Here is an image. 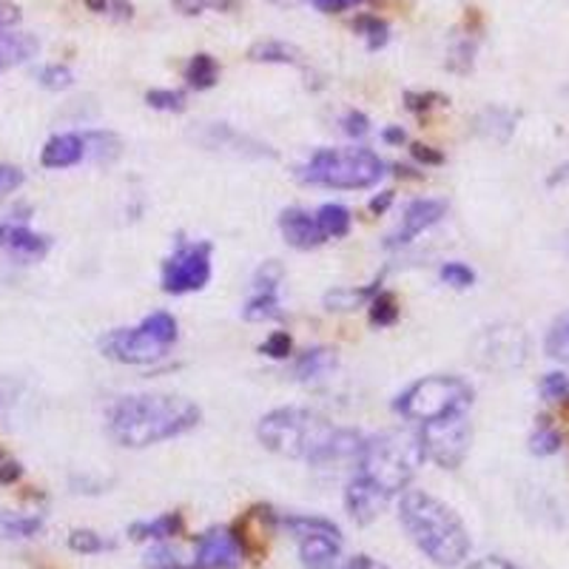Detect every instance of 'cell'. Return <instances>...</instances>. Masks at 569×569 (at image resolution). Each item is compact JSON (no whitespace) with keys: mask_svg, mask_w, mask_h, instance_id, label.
Listing matches in <instances>:
<instances>
[{"mask_svg":"<svg viewBox=\"0 0 569 569\" xmlns=\"http://www.w3.org/2000/svg\"><path fill=\"white\" fill-rule=\"evenodd\" d=\"M342 569H388V567H385V563H379V561H373L370 556H353L348 563H345Z\"/></svg>","mask_w":569,"mask_h":569,"instance_id":"cell-51","label":"cell"},{"mask_svg":"<svg viewBox=\"0 0 569 569\" xmlns=\"http://www.w3.org/2000/svg\"><path fill=\"white\" fill-rule=\"evenodd\" d=\"M40 49L38 40L32 34H3L0 32V71L9 69V66L27 63L29 58H34Z\"/></svg>","mask_w":569,"mask_h":569,"instance_id":"cell-23","label":"cell"},{"mask_svg":"<svg viewBox=\"0 0 569 569\" xmlns=\"http://www.w3.org/2000/svg\"><path fill=\"white\" fill-rule=\"evenodd\" d=\"M419 436L425 441L427 459H433L445 470H456L465 461L467 450H470V421H467V413L421 425Z\"/></svg>","mask_w":569,"mask_h":569,"instance_id":"cell-9","label":"cell"},{"mask_svg":"<svg viewBox=\"0 0 569 569\" xmlns=\"http://www.w3.org/2000/svg\"><path fill=\"white\" fill-rule=\"evenodd\" d=\"M38 80H40V86H43V89L63 91V89H69L71 83H74V74H71L69 66L52 63V66H46V69H40Z\"/></svg>","mask_w":569,"mask_h":569,"instance_id":"cell-37","label":"cell"},{"mask_svg":"<svg viewBox=\"0 0 569 569\" xmlns=\"http://www.w3.org/2000/svg\"><path fill=\"white\" fill-rule=\"evenodd\" d=\"M447 98L445 94H439V91H408L405 94V106H408L410 111H416V114H421V111H430L433 106H445Z\"/></svg>","mask_w":569,"mask_h":569,"instance_id":"cell-40","label":"cell"},{"mask_svg":"<svg viewBox=\"0 0 569 569\" xmlns=\"http://www.w3.org/2000/svg\"><path fill=\"white\" fill-rule=\"evenodd\" d=\"M217 80H220V63H217L211 54L200 52V54H194V58L188 60L186 83L191 86V89L206 91V89H211V86H217Z\"/></svg>","mask_w":569,"mask_h":569,"instance_id":"cell-25","label":"cell"},{"mask_svg":"<svg viewBox=\"0 0 569 569\" xmlns=\"http://www.w3.org/2000/svg\"><path fill=\"white\" fill-rule=\"evenodd\" d=\"M538 390H541L543 399L550 401L569 399V373H547L541 379V385H538Z\"/></svg>","mask_w":569,"mask_h":569,"instance_id":"cell-38","label":"cell"},{"mask_svg":"<svg viewBox=\"0 0 569 569\" xmlns=\"http://www.w3.org/2000/svg\"><path fill=\"white\" fill-rule=\"evenodd\" d=\"M242 317H246V322H273V319L282 317V311H279L277 291L253 293V297L248 299L246 308H242Z\"/></svg>","mask_w":569,"mask_h":569,"instance_id":"cell-27","label":"cell"},{"mask_svg":"<svg viewBox=\"0 0 569 569\" xmlns=\"http://www.w3.org/2000/svg\"><path fill=\"white\" fill-rule=\"evenodd\" d=\"M561 447H563L561 430L552 425V419L541 416L536 425V430H532V436H530V453L532 456H556Z\"/></svg>","mask_w":569,"mask_h":569,"instance_id":"cell-26","label":"cell"},{"mask_svg":"<svg viewBox=\"0 0 569 569\" xmlns=\"http://www.w3.org/2000/svg\"><path fill=\"white\" fill-rule=\"evenodd\" d=\"M410 154H413V160L425 162V166H441L445 162V154L436 149H430V146H421V142H416L413 149H410Z\"/></svg>","mask_w":569,"mask_h":569,"instance_id":"cell-47","label":"cell"},{"mask_svg":"<svg viewBox=\"0 0 569 569\" xmlns=\"http://www.w3.org/2000/svg\"><path fill=\"white\" fill-rule=\"evenodd\" d=\"M527 353H530V339L525 328L510 322L490 325L472 339V359L485 370H498V373L516 370L527 362Z\"/></svg>","mask_w":569,"mask_h":569,"instance_id":"cell-7","label":"cell"},{"mask_svg":"<svg viewBox=\"0 0 569 569\" xmlns=\"http://www.w3.org/2000/svg\"><path fill=\"white\" fill-rule=\"evenodd\" d=\"M465 569H518L516 563L505 561V558H498V556H490V558H481V561H472L470 567Z\"/></svg>","mask_w":569,"mask_h":569,"instance_id":"cell-50","label":"cell"},{"mask_svg":"<svg viewBox=\"0 0 569 569\" xmlns=\"http://www.w3.org/2000/svg\"><path fill=\"white\" fill-rule=\"evenodd\" d=\"M171 3H174L177 12L188 14V18L202 12H231V9L240 7V0H171Z\"/></svg>","mask_w":569,"mask_h":569,"instance_id":"cell-33","label":"cell"},{"mask_svg":"<svg viewBox=\"0 0 569 569\" xmlns=\"http://www.w3.org/2000/svg\"><path fill=\"white\" fill-rule=\"evenodd\" d=\"M86 7H89L91 12H109L111 0H86Z\"/></svg>","mask_w":569,"mask_h":569,"instance_id":"cell-54","label":"cell"},{"mask_svg":"<svg viewBox=\"0 0 569 569\" xmlns=\"http://www.w3.org/2000/svg\"><path fill=\"white\" fill-rule=\"evenodd\" d=\"M567 328H569V322H567Z\"/></svg>","mask_w":569,"mask_h":569,"instance_id":"cell-56","label":"cell"},{"mask_svg":"<svg viewBox=\"0 0 569 569\" xmlns=\"http://www.w3.org/2000/svg\"><path fill=\"white\" fill-rule=\"evenodd\" d=\"M385 142H390V146H401V142L408 140V134H405V129L401 126H390V129H385Z\"/></svg>","mask_w":569,"mask_h":569,"instance_id":"cell-52","label":"cell"},{"mask_svg":"<svg viewBox=\"0 0 569 569\" xmlns=\"http://www.w3.org/2000/svg\"><path fill=\"white\" fill-rule=\"evenodd\" d=\"M342 129H345V134L356 137V140H359V137H365L370 131V120L362 114V111L353 109V111H348V114L342 117Z\"/></svg>","mask_w":569,"mask_h":569,"instance_id":"cell-45","label":"cell"},{"mask_svg":"<svg viewBox=\"0 0 569 569\" xmlns=\"http://www.w3.org/2000/svg\"><path fill=\"white\" fill-rule=\"evenodd\" d=\"M390 202H393V191H385L382 197H376V200H370V211H373V213H385L390 208Z\"/></svg>","mask_w":569,"mask_h":569,"instance_id":"cell-53","label":"cell"},{"mask_svg":"<svg viewBox=\"0 0 569 569\" xmlns=\"http://www.w3.org/2000/svg\"><path fill=\"white\" fill-rule=\"evenodd\" d=\"M279 231H282L284 242L297 251H311V248H319L322 242H328L322 237L317 226V217H311L302 208H288V211L279 213Z\"/></svg>","mask_w":569,"mask_h":569,"instance_id":"cell-14","label":"cell"},{"mask_svg":"<svg viewBox=\"0 0 569 569\" xmlns=\"http://www.w3.org/2000/svg\"><path fill=\"white\" fill-rule=\"evenodd\" d=\"M313 217H317V226L325 240H342V237L350 233V226H353V217H350L348 208L337 206V202L322 206Z\"/></svg>","mask_w":569,"mask_h":569,"instance_id":"cell-24","label":"cell"},{"mask_svg":"<svg viewBox=\"0 0 569 569\" xmlns=\"http://www.w3.org/2000/svg\"><path fill=\"white\" fill-rule=\"evenodd\" d=\"M242 561H246V552H242L233 530L213 527L197 541L194 569H240Z\"/></svg>","mask_w":569,"mask_h":569,"instance_id":"cell-11","label":"cell"},{"mask_svg":"<svg viewBox=\"0 0 569 569\" xmlns=\"http://www.w3.org/2000/svg\"><path fill=\"white\" fill-rule=\"evenodd\" d=\"M20 476H23V467H20L18 461L0 456V485H14Z\"/></svg>","mask_w":569,"mask_h":569,"instance_id":"cell-48","label":"cell"},{"mask_svg":"<svg viewBox=\"0 0 569 569\" xmlns=\"http://www.w3.org/2000/svg\"><path fill=\"white\" fill-rule=\"evenodd\" d=\"M259 441L284 456V459H302L311 465H333V461L359 459L362 436L353 430L333 427L325 416L302 408H279L262 416L257 427Z\"/></svg>","mask_w":569,"mask_h":569,"instance_id":"cell-1","label":"cell"},{"mask_svg":"<svg viewBox=\"0 0 569 569\" xmlns=\"http://www.w3.org/2000/svg\"><path fill=\"white\" fill-rule=\"evenodd\" d=\"M86 157V142L83 134H58L46 142L43 151H40V162L43 169H71L78 166Z\"/></svg>","mask_w":569,"mask_h":569,"instance_id":"cell-17","label":"cell"},{"mask_svg":"<svg viewBox=\"0 0 569 569\" xmlns=\"http://www.w3.org/2000/svg\"><path fill=\"white\" fill-rule=\"evenodd\" d=\"M370 322L376 328H390V325L399 322V302H396L393 293L379 291L370 299Z\"/></svg>","mask_w":569,"mask_h":569,"instance_id":"cell-32","label":"cell"},{"mask_svg":"<svg viewBox=\"0 0 569 569\" xmlns=\"http://www.w3.org/2000/svg\"><path fill=\"white\" fill-rule=\"evenodd\" d=\"M146 103L157 111H186V91L154 89L146 94Z\"/></svg>","mask_w":569,"mask_h":569,"instance_id":"cell-35","label":"cell"},{"mask_svg":"<svg viewBox=\"0 0 569 569\" xmlns=\"http://www.w3.org/2000/svg\"><path fill=\"white\" fill-rule=\"evenodd\" d=\"M100 350L120 365H151L169 353V345L151 337V330L140 322L137 328H120L106 333L100 339Z\"/></svg>","mask_w":569,"mask_h":569,"instance_id":"cell-10","label":"cell"},{"mask_svg":"<svg viewBox=\"0 0 569 569\" xmlns=\"http://www.w3.org/2000/svg\"><path fill=\"white\" fill-rule=\"evenodd\" d=\"M262 353L271 356V359H288V356L293 353V339L284 333V330H277V333H271V337L262 342Z\"/></svg>","mask_w":569,"mask_h":569,"instance_id":"cell-42","label":"cell"},{"mask_svg":"<svg viewBox=\"0 0 569 569\" xmlns=\"http://www.w3.org/2000/svg\"><path fill=\"white\" fill-rule=\"evenodd\" d=\"M472 405V388L459 376H425L396 399V413L408 421H430L465 416Z\"/></svg>","mask_w":569,"mask_h":569,"instance_id":"cell-5","label":"cell"},{"mask_svg":"<svg viewBox=\"0 0 569 569\" xmlns=\"http://www.w3.org/2000/svg\"><path fill=\"white\" fill-rule=\"evenodd\" d=\"M146 567L149 569H180V561H177V556L169 550V547L157 543V547H151L149 550V556H146Z\"/></svg>","mask_w":569,"mask_h":569,"instance_id":"cell-43","label":"cell"},{"mask_svg":"<svg viewBox=\"0 0 569 569\" xmlns=\"http://www.w3.org/2000/svg\"><path fill=\"white\" fill-rule=\"evenodd\" d=\"M379 284H382V277L376 279L370 288H333V291L325 293V308L328 311H356V308H362L365 302H370L376 293L382 291Z\"/></svg>","mask_w":569,"mask_h":569,"instance_id":"cell-22","label":"cell"},{"mask_svg":"<svg viewBox=\"0 0 569 569\" xmlns=\"http://www.w3.org/2000/svg\"><path fill=\"white\" fill-rule=\"evenodd\" d=\"M43 521L38 516H12L0 512V538H32L38 536Z\"/></svg>","mask_w":569,"mask_h":569,"instance_id":"cell-29","label":"cell"},{"mask_svg":"<svg viewBox=\"0 0 569 569\" xmlns=\"http://www.w3.org/2000/svg\"><path fill=\"white\" fill-rule=\"evenodd\" d=\"M14 23H20V9L14 3H3L0 0V32H7Z\"/></svg>","mask_w":569,"mask_h":569,"instance_id":"cell-49","label":"cell"},{"mask_svg":"<svg viewBox=\"0 0 569 569\" xmlns=\"http://www.w3.org/2000/svg\"><path fill=\"white\" fill-rule=\"evenodd\" d=\"M425 461L427 450L419 430H388L370 436L359 450V472L390 496L408 490Z\"/></svg>","mask_w":569,"mask_h":569,"instance_id":"cell-4","label":"cell"},{"mask_svg":"<svg viewBox=\"0 0 569 569\" xmlns=\"http://www.w3.org/2000/svg\"><path fill=\"white\" fill-rule=\"evenodd\" d=\"M83 142L86 154H91L98 162H111L120 154V140L111 131H89V134H83Z\"/></svg>","mask_w":569,"mask_h":569,"instance_id":"cell-30","label":"cell"},{"mask_svg":"<svg viewBox=\"0 0 569 569\" xmlns=\"http://www.w3.org/2000/svg\"><path fill=\"white\" fill-rule=\"evenodd\" d=\"M186 530V521H182L180 512H166V516L154 518V521H137L129 527V536L134 541H166V538H174Z\"/></svg>","mask_w":569,"mask_h":569,"instance_id":"cell-21","label":"cell"},{"mask_svg":"<svg viewBox=\"0 0 569 569\" xmlns=\"http://www.w3.org/2000/svg\"><path fill=\"white\" fill-rule=\"evenodd\" d=\"M208 279H211V242H180L177 251L162 262V291L174 297L202 291Z\"/></svg>","mask_w":569,"mask_h":569,"instance_id":"cell-8","label":"cell"},{"mask_svg":"<svg viewBox=\"0 0 569 569\" xmlns=\"http://www.w3.org/2000/svg\"><path fill=\"white\" fill-rule=\"evenodd\" d=\"M401 527L410 541L425 552L436 567L453 569L470 556V532L465 521L436 496L425 490H405L399 501Z\"/></svg>","mask_w":569,"mask_h":569,"instance_id":"cell-3","label":"cell"},{"mask_svg":"<svg viewBox=\"0 0 569 569\" xmlns=\"http://www.w3.org/2000/svg\"><path fill=\"white\" fill-rule=\"evenodd\" d=\"M333 368H337V353L330 348H313L299 356L293 365V376L299 382H313V379H325L328 373H333Z\"/></svg>","mask_w":569,"mask_h":569,"instance_id":"cell-20","label":"cell"},{"mask_svg":"<svg viewBox=\"0 0 569 569\" xmlns=\"http://www.w3.org/2000/svg\"><path fill=\"white\" fill-rule=\"evenodd\" d=\"M390 492H385L382 487L373 485L370 479H365L362 472L356 479L348 481V490H345V507H348L350 518L356 525H373L376 518L382 516L385 507L390 501Z\"/></svg>","mask_w":569,"mask_h":569,"instance_id":"cell-12","label":"cell"},{"mask_svg":"<svg viewBox=\"0 0 569 569\" xmlns=\"http://www.w3.org/2000/svg\"><path fill=\"white\" fill-rule=\"evenodd\" d=\"M382 177L385 162L368 149H319L302 169L305 182L337 191L373 188Z\"/></svg>","mask_w":569,"mask_h":569,"instance_id":"cell-6","label":"cell"},{"mask_svg":"<svg viewBox=\"0 0 569 569\" xmlns=\"http://www.w3.org/2000/svg\"><path fill=\"white\" fill-rule=\"evenodd\" d=\"M69 547L83 556H98V552L109 550V541H103V536H98L94 530H74L69 536Z\"/></svg>","mask_w":569,"mask_h":569,"instance_id":"cell-36","label":"cell"},{"mask_svg":"<svg viewBox=\"0 0 569 569\" xmlns=\"http://www.w3.org/2000/svg\"><path fill=\"white\" fill-rule=\"evenodd\" d=\"M52 248V240L43 233H34L27 226H14V222H0V251L14 253L18 259H43Z\"/></svg>","mask_w":569,"mask_h":569,"instance_id":"cell-15","label":"cell"},{"mask_svg":"<svg viewBox=\"0 0 569 569\" xmlns=\"http://www.w3.org/2000/svg\"><path fill=\"white\" fill-rule=\"evenodd\" d=\"M23 171L18 169V166H0V200L9 194H14L20 186H23Z\"/></svg>","mask_w":569,"mask_h":569,"instance_id":"cell-44","label":"cell"},{"mask_svg":"<svg viewBox=\"0 0 569 569\" xmlns=\"http://www.w3.org/2000/svg\"><path fill=\"white\" fill-rule=\"evenodd\" d=\"M353 29L362 34L365 40H368L370 52L382 49V46L390 40L388 23H385V20H379V18H373V14H359V18L353 20Z\"/></svg>","mask_w":569,"mask_h":569,"instance_id":"cell-31","label":"cell"},{"mask_svg":"<svg viewBox=\"0 0 569 569\" xmlns=\"http://www.w3.org/2000/svg\"><path fill=\"white\" fill-rule=\"evenodd\" d=\"M439 277L441 282L456 288V291H467V288L476 284V271L470 266H465V262H447V266H441Z\"/></svg>","mask_w":569,"mask_h":569,"instance_id":"cell-34","label":"cell"},{"mask_svg":"<svg viewBox=\"0 0 569 569\" xmlns=\"http://www.w3.org/2000/svg\"><path fill=\"white\" fill-rule=\"evenodd\" d=\"M248 60L253 63H279V66H297V69H308V60L299 46L284 43V40H259L248 49Z\"/></svg>","mask_w":569,"mask_h":569,"instance_id":"cell-18","label":"cell"},{"mask_svg":"<svg viewBox=\"0 0 569 569\" xmlns=\"http://www.w3.org/2000/svg\"><path fill=\"white\" fill-rule=\"evenodd\" d=\"M208 131H211V137H202V142H206L208 149H233L237 154L273 157V151H268V146L248 140V137L237 134V131L228 129V126H208Z\"/></svg>","mask_w":569,"mask_h":569,"instance_id":"cell-19","label":"cell"},{"mask_svg":"<svg viewBox=\"0 0 569 569\" xmlns=\"http://www.w3.org/2000/svg\"><path fill=\"white\" fill-rule=\"evenodd\" d=\"M282 527L291 532L293 538H302V536H313V532H328V536H342L339 527L328 518H319V516H288L282 518Z\"/></svg>","mask_w":569,"mask_h":569,"instance_id":"cell-28","label":"cell"},{"mask_svg":"<svg viewBox=\"0 0 569 569\" xmlns=\"http://www.w3.org/2000/svg\"><path fill=\"white\" fill-rule=\"evenodd\" d=\"M3 408H7V396L0 393V413H3Z\"/></svg>","mask_w":569,"mask_h":569,"instance_id":"cell-55","label":"cell"},{"mask_svg":"<svg viewBox=\"0 0 569 569\" xmlns=\"http://www.w3.org/2000/svg\"><path fill=\"white\" fill-rule=\"evenodd\" d=\"M311 3L319 9V12L337 14V12H345V9L359 7V3H365V0H311Z\"/></svg>","mask_w":569,"mask_h":569,"instance_id":"cell-46","label":"cell"},{"mask_svg":"<svg viewBox=\"0 0 569 569\" xmlns=\"http://www.w3.org/2000/svg\"><path fill=\"white\" fill-rule=\"evenodd\" d=\"M447 213V202L441 200H413L408 208H405V217H401V226L396 228L388 237L385 246L399 248L413 242L419 233H425L427 228H433L436 222H441V217Z\"/></svg>","mask_w":569,"mask_h":569,"instance_id":"cell-13","label":"cell"},{"mask_svg":"<svg viewBox=\"0 0 569 569\" xmlns=\"http://www.w3.org/2000/svg\"><path fill=\"white\" fill-rule=\"evenodd\" d=\"M197 425H200V408L194 401L169 393L126 396L109 413L111 439L131 450L177 439L194 430Z\"/></svg>","mask_w":569,"mask_h":569,"instance_id":"cell-2","label":"cell"},{"mask_svg":"<svg viewBox=\"0 0 569 569\" xmlns=\"http://www.w3.org/2000/svg\"><path fill=\"white\" fill-rule=\"evenodd\" d=\"M299 541V558L305 569H333L339 561V541L342 536H328V532H313L302 536Z\"/></svg>","mask_w":569,"mask_h":569,"instance_id":"cell-16","label":"cell"},{"mask_svg":"<svg viewBox=\"0 0 569 569\" xmlns=\"http://www.w3.org/2000/svg\"><path fill=\"white\" fill-rule=\"evenodd\" d=\"M547 353H550L552 359L569 362V328H567V322L556 325V328L550 330V337H547Z\"/></svg>","mask_w":569,"mask_h":569,"instance_id":"cell-41","label":"cell"},{"mask_svg":"<svg viewBox=\"0 0 569 569\" xmlns=\"http://www.w3.org/2000/svg\"><path fill=\"white\" fill-rule=\"evenodd\" d=\"M282 277V266H279L277 259H271V262H266V266L257 271V277H253V291H277Z\"/></svg>","mask_w":569,"mask_h":569,"instance_id":"cell-39","label":"cell"}]
</instances>
